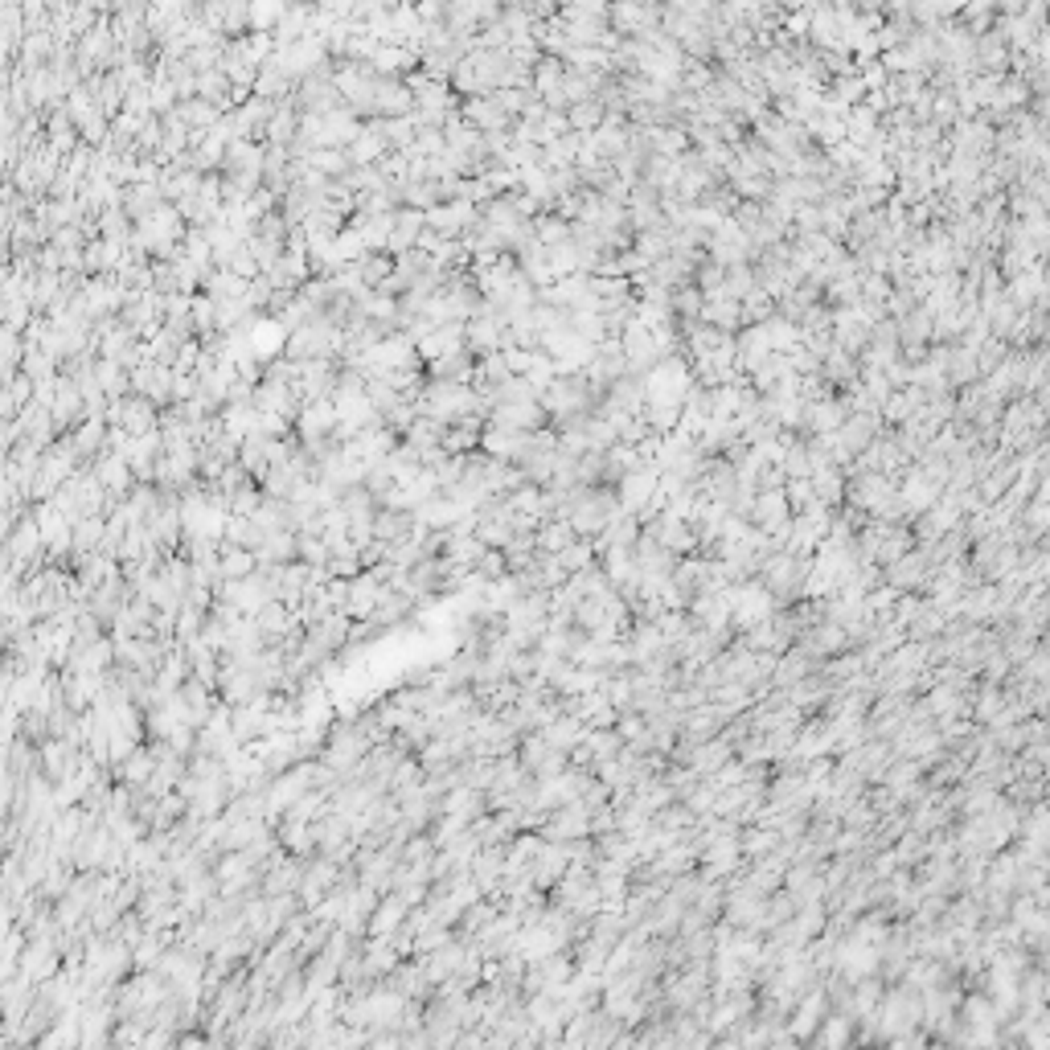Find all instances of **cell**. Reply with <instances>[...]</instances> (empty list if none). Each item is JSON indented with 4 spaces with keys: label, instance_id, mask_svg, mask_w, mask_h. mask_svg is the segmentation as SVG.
I'll list each match as a JSON object with an SVG mask.
<instances>
[{
    "label": "cell",
    "instance_id": "obj_4",
    "mask_svg": "<svg viewBox=\"0 0 1050 1050\" xmlns=\"http://www.w3.org/2000/svg\"><path fill=\"white\" fill-rule=\"evenodd\" d=\"M555 558H558V566H563V575H566V579H571V575H583V571H591L599 555H596V546H591L587 538H575L571 546H566L563 555H555Z\"/></svg>",
    "mask_w": 1050,
    "mask_h": 1050
},
{
    "label": "cell",
    "instance_id": "obj_6",
    "mask_svg": "<svg viewBox=\"0 0 1050 1050\" xmlns=\"http://www.w3.org/2000/svg\"><path fill=\"white\" fill-rule=\"evenodd\" d=\"M669 308H673V316H678V324H694L698 312H702V291H698L694 283H686V288H673V291H669Z\"/></svg>",
    "mask_w": 1050,
    "mask_h": 1050
},
{
    "label": "cell",
    "instance_id": "obj_5",
    "mask_svg": "<svg viewBox=\"0 0 1050 1050\" xmlns=\"http://www.w3.org/2000/svg\"><path fill=\"white\" fill-rule=\"evenodd\" d=\"M599 124H604V107H599V99H587V103H575V107H566V127H571V132L591 136Z\"/></svg>",
    "mask_w": 1050,
    "mask_h": 1050
},
{
    "label": "cell",
    "instance_id": "obj_2",
    "mask_svg": "<svg viewBox=\"0 0 1050 1050\" xmlns=\"http://www.w3.org/2000/svg\"><path fill=\"white\" fill-rule=\"evenodd\" d=\"M878 431H882V419H878V414H845V423L837 427L833 443H837V452L853 464V455L866 452V447L874 443Z\"/></svg>",
    "mask_w": 1050,
    "mask_h": 1050
},
{
    "label": "cell",
    "instance_id": "obj_3",
    "mask_svg": "<svg viewBox=\"0 0 1050 1050\" xmlns=\"http://www.w3.org/2000/svg\"><path fill=\"white\" fill-rule=\"evenodd\" d=\"M571 542H575V530L563 517H546L538 530H534V546H538L542 555H563Z\"/></svg>",
    "mask_w": 1050,
    "mask_h": 1050
},
{
    "label": "cell",
    "instance_id": "obj_9",
    "mask_svg": "<svg viewBox=\"0 0 1050 1050\" xmlns=\"http://www.w3.org/2000/svg\"><path fill=\"white\" fill-rule=\"evenodd\" d=\"M99 443H103V419H91V423H87V427L75 435V447H78L83 455H91V452H99Z\"/></svg>",
    "mask_w": 1050,
    "mask_h": 1050
},
{
    "label": "cell",
    "instance_id": "obj_7",
    "mask_svg": "<svg viewBox=\"0 0 1050 1050\" xmlns=\"http://www.w3.org/2000/svg\"><path fill=\"white\" fill-rule=\"evenodd\" d=\"M218 575H226L230 583L247 579V575H255V555H250V550H239V546H226L222 558H218Z\"/></svg>",
    "mask_w": 1050,
    "mask_h": 1050
},
{
    "label": "cell",
    "instance_id": "obj_8",
    "mask_svg": "<svg viewBox=\"0 0 1050 1050\" xmlns=\"http://www.w3.org/2000/svg\"><path fill=\"white\" fill-rule=\"evenodd\" d=\"M1005 357H1009V345H1005V341L989 337L981 349H976V373H981V378H989V373L997 370V365L1005 362Z\"/></svg>",
    "mask_w": 1050,
    "mask_h": 1050
},
{
    "label": "cell",
    "instance_id": "obj_1",
    "mask_svg": "<svg viewBox=\"0 0 1050 1050\" xmlns=\"http://www.w3.org/2000/svg\"><path fill=\"white\" fill-rule=\"evenodd\" d=\"M927 579H932V563H927L923 546L907 550V555L894 558L891 566H882V583H886V587H894V591H902V596H907V591L927 587Z\"/></svg>",
    "mask_w": 1050,
    "mask_h": 1050
}]
</instances>
